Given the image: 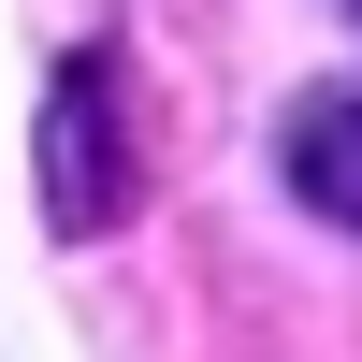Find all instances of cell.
Here are the masks:
<instances>
[{
    "label": "cell",
    "instance_id": "1",
    "mask_svg": "<svg viewBox=\"0 0 362 362\" xmlns=\"http://www.w3.org/2000/svg\"><path fill=\"white\" fill-rule=\"evenodd\" d=\"M145 203V145H131V87H116V58H58L44 87V218L73 232H116Z\"/></svg>",
    "mask_w": 362,
    "mask_h": 362
},
{
    "label": "cell",
    "instance_id": "2",
    "mask_svg": "<svg viewBox=\"0 0 362 362\" xmlns=\"http://www.w3.org/2000/svg\"><path fill=\"white\" fill-rule=\"evenodd\" d=\"M276 174H290V189H305L334 232H362V87H319V102H290Z\"/></svg>",
    "mask_w": 362,
    "mask_h": 362
}]
</instances>
